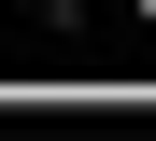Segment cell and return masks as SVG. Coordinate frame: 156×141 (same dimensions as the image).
Here are the masks:
<instances>
[{"instance_id":"1","label":"cell","mask_w":156,"mask_h":141,"mask_svg":"<svg viewBox=\"0 0 156 141\" xmlns=\"http://www.w3.org/2000/svg\"><path fill=\"white\" fill-rule=\"evenodd\" d=\"M128 14H156V0H128Z\"/></svg>"}]
</instances>
